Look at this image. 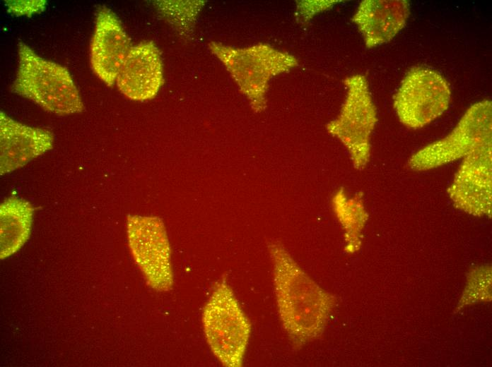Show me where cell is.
Listing matches in <instances>:
<instances>
[{"label":"cell","mask_w":492,"mask_h":367,"mask_svg":"<svg viewBox=\"0 0 492 367\" xmlns=\"http://www.w3.org/2000/svg\"><path fill=\"white\" fill-rule=\"evenodd\" d=\"M269 253L279 315L293 344L300 347L322 335L334 298L281 244H270Z\"/></svg>","instance_id":"obj_1"},{"label":"cell","mask_w":492,"mask_h":367,"mask_svg":"<svg viewBox=\"0 0 492 367\" xmlns=\"http://www.w3.org/2000/svg\"><path fill=\"white\" fill-rule=\"evenodd\" d=\"M18 67L11 90L47 112L69 115L83 111V104L66 68L39 56L18 43Z\"/></svg>","instance_id":"obj_2"},{"label":"cell","mask_w":492,"mask_h":367,"mask_svg":"<svg viewBox=\"0 0 492 367\" xmlns=\"http://www.w3.org/2000/svg\"><path fill=\"white\" fill-rule=\"evenodd\" d=\"M201 321L206 342L218 361L227 367L241 366L252 325L225 279L216 284L203 308Z\"/></svg>","instance_id":"obj_3"},{"label":"cell","mask_w":492,"mask_h":367,"mask_svg":"<svg viewBox=\"0 0 492 367\" xmlns=\"http://www.w3.org/2000/svg\"><path fill=\"white\" fill-rule=\"evenodd\" d=\"M209 49L223 63L256 112L266 107L270 79L298 65L293 56L262 43L238 48L211 42Z\"/></svg>","instance_id":"obj_4"},{"label":"cell","mask_w":492,"mask_h":367,"mask_svg":"<svg viewBox=\"0 0 492 367\" xmlns=\"http://www.w3.org/2000/svg\"><path fill=\"white\" fill-rule=\"evenodd\" d=\"M129 247L148 285L168 291L174 284L171 248L163 222L158 217L129 215Z\"/></svg>","instance_id":"obj_5"},{"label":"cell","mask_w":492,"mask_h":367,"mask_svg":"<svg viewBox=\"0 0 492 367\" xmlns=\"http://www.w3.org/2000/svg\"><path fill=\"white\" fill-rule=\"evenodd\" d=\"M348 92L338 117L327 128L346 146L356 168L363 167L370 157V139L377 122L376 109L368 82L361 75L344 80Z\"/></svg>","instance_id":"obj_6"},{"label":"cell","mask_w":492,"mask_h":367,"mask_svg":"<svg viewBox=\"0 0 492 367\" xmlns=\"http://www.w3.org/2000/svg\"><path fill=\"white\" fill-rule=\"evenodd\" d=\"M491 138V102L488 100L472 105L453 131L416 152L409 166L428 170L465 157L474 148Z\"/></svg>","instance_id":"obj_7"},{"label":"cell","mask_w":492,"mask_h":367,"mask_svg":"<svg viewBox=\"0 0 492 367\" xmlns=\"http://www.w3.org/2000/svg\"><path fill=\"white\" fill-rule=\"evenodd\" d=\"M450 97L449 85L440 74L416 67L402 81L394 107L402 124L418 128L440 116L448 108Z\"/></svg>","instance_id":"obj_8"},{"label":"cell","mask_w":492,"mask_h":367,"mask_svg":"<svg viewBox=\"0 0 492 367\" xmlns=\"http://www.w3.org/2000/svg\"><path fill=\"white\" fill-rule=\"evenodd\" d=\"M448 193L457 207L476 215L491 206V138L464 157Z\"/></svg>","instance_id":"obj_9"},{"label":"cell","mask_w":492,"mask_h":367,"mask_svg":"<svg viewBox=\"0 0 492 367\" xmlns=\"http://www.w3.org/2000/svg\"><path fill=\"white\" fill-rule=\"evenodd\" d=\"M131 44L120 20L106 6L99 7L90 47V66L107 86L116 83Z\"/></svg>","instance_id":"obj_10"},{"label":"cell","mask_w":492,"mask_h":367,"mask_svg":"<svg viewBox=\"0 0 492 367\" xmlns=\"http://www.w3.org/2000/svg\"><path fill=\"white\" fill-rule=\"evenodd\" d=\"M119 91L134 101L153 99L163 84L160 51L152 41L132 46L116 79Z\"/></svg>","instance_id":"obj_11"},{"label":"cell","mask_w":492,"mask_h":367,"mask_svg":"<svg viewBox=\"0 0 492 367\" xmlns=\"http://www.w3.org/2000/svg\"><path fill=\"white\" fill-rule=\"evenodd\" d=\"M48 130L23 124L0 112V174L23 167L53 147Z\"/></svg>","instance_id":"obj_12"},{"label":"cell","mask_w":492,"mask_h":367,"mask_svg":"<svg viewBox=\"0 0 492 367\" xmlns=\"http://www.w3.org/2000/svg\"><path fill=\"white\" fill-rule=\"evenodd\" d=\"M409 16L406 0L363 1L352 18L365 45L372 48L391 40L404 26Z\"/></svg>","instance_id":"obj_13"},{"label":"cell","mask_w":492,"mask_h":367,"mask_svg":"<svg viewBox=\"0 0 492 367\" xmlns=\"http://www.w3.org/2000/svg\"><path fill=\"white\" fill-rule=\"evenodd\" d=\"M34 207L27 200L11 196L0 205V257L5 259L18 251L28 239Z\"/></svg>","instance_id":"obj_14"},{"label":"cell","mask_w":492,"mask_h":367,"mask_svg":"<svg viewBox=\"0 0 492 367\" xmlns=\"http://www.w3.org/2000/svg\"><path fill=\"white\" fill-rule=\"evenodd\" d=\"M153 4L162 17L183 37L193 32L195 23L206 1H155Z\"/></svg>","instance_id":"obj_15"},{"label":"cell","mask_w":492,"mask_h":367,"mask_svg":"<svg viewBox=\"0 0 492 367\" xmlns=\"http://www.w3.org/2000/svg\"><path fill=\"white\" fill-rule=\"evenodd\" d=\"M337 2L336 1H300L297 5L296 16L300 22H307L315 13L328 9Z\"/></svg>","instance_id":"obj_16"},{"label":"cell","mask_w":492,"mask_h":367,"mask_svg":"<svg viewBox=\"0 0 492 367\" xmlns=\"http://www.w3.org/2000/svg\"><path fill=\"white\" fill-rule=\"evenodd\" d=\"M9 12L18 16H30L44 10L46 1H5Z\"/></svg>","instance_id":"obj_17"}]
</instances>
